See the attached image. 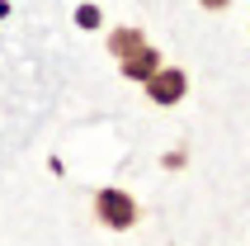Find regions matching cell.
Returning <instances> with one entry per match:
<instances>
[{"mask_svg": "<svg viewBox=\"0 0 250 246\" xmlns=\"http://www.w3.org/2000/svg\"><path fill=\"white\" fill-rule=\"evenodd\" d=\"M184 90H189V76H184L180 67H156L151 76H146V95H151L156 104H180Z\"/></svg>", "mask_w": 250, "mask_h": 246, "instance_id": "cell-2", "label": "cell"}, {"mask_svg": "<svg viewBox=\"0 0 250 246\" xmlns=\"http://www.w3.org/2000/svg\"><path fill=\"white\" fill-rule=\"evenodd\" d=\"M76 19H81L85 28H95V24H99V10H95V5H81V10H76Z\"/></svg>", "mask_w": 250, "mask_h": 246, "instance_id": "cell-5", "label": "cell"}, {"mask_svg": "<svg viewBox=\"0 0 250 246\" xmlns=\"http://www.w3.org/2000/svg\"><path fill=\"white\" fill-rule=\"evenodd\" d=\"M156 67H161V57H156V48H146V43H142L137 52L123 57V76H127V81H146Z\"/></svg>", "mask_w": 250, "mask_h": 246, "instance_id": "cell-3", "label": "cell"}, {"mask_svg": "<svg viewBox=\"0 0 250 246\" xmlns=\"http://www.w3.org/2000/svg\"><path fill=\"white\" fill-rule=\"evenodd\" d=\"M95 218L104 227H113V232H127L137 222V204H132L127 190H99L95 194Z\"/></svg>", "mask_w": 250, "mask_h": 246, "instance_id": "cell-1", "label": "cell"}, {"mask_svg": "<svg viewBox=\"0 0 250 246\" xmlns=\"http://www.w3.org/2000/svg\"><path fill=\"white\" fill-rule=\"evenodd\" d=\"M142 43H146V38H142L137 28H118V33L109 38V52H113V57H127V52H137Z\"/></svg>", "mask_w": 250, "mask_h": 246, "instance_id": "cell-4", "label": "cell"}, {"mask_svg": "<svg viewBox=\"0 0 250 246\" xmlns=\"http://www.w3.org/2000/svg\"><path fill=\"white\" fill-rule=\"evenodd\" d=\"M198 5H203V10H227L231 0H198Z\"/></svg>", "mask_w": 250, "mask_h": 246, "instance_id": "cell-6", "label": "cell"}]
</instances>
